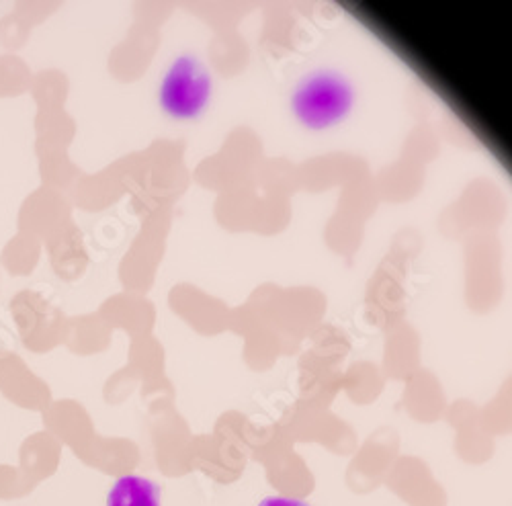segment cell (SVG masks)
I'll list each match as a JSON object with an SVG mask.
<instances>
[{"instance_id":"4","label":"cell","mask_w":512,"mask_h":506,"mask_svg":"<svg viewBox=\"0 0 512 506\" xmlns=\"http://www.w3.org/2000/svg\"><path fill=\"white\" fill-rule=\"evenodd\" d=\"M259 506H310V504L304 500L289 498V496H269Z\"/></svg>"},{"instance_id":"2","label":"cell","mask_w":512,"mask_h":506,"mask_svg":"<svg viewBox=\"0 0 512 506\" xmlns=\"http://www.w3.org/2000/svg\"><path fill=\"white\" fill-rule=\"evenodd\" d=\"M211 78L193 56H181L166 72L160 87L162 109L179 119L195 117L209 99Z\"/></svg>"},{"instance_id":"1","label":"cell","mask_w":512,"mask_h":506,"mask_svg":"<svg viewBox=\"0 0 512 506\" xmlns=\"http://www.w3.org/2000/svg\"><path fill=\"white\" fill-rule=\"evenodd\" d=\"M353 87L334 72H318L306 78L293 93V111L312 130H326L345 119L353 107Z\"/></svg>"},{"instance_id":"3","label":"cell","mask_w":512,"mask_h":506,"mask_svg":"<svg viewBox=\"0 0 512 506\" xmlns=\"http://www.w3.org/2000/svg\"><path fill=\"white\" fill-rule=\"evenodd\" d=\"M162 490L156 482L127 474L121 476L107 494V506H162Z\"/></svg>"}]
</instances>
